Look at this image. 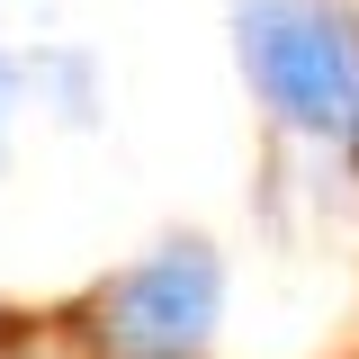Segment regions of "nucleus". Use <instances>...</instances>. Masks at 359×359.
<instances>
[{
	"mask_svg": "<svg viewBox=\"0 0 359 359\" xmlns=\"http://www.w3.org/2000/svg\"><path fill=\"white\" fill-rule=\"evenodd\" d=\"M233 72L278 144L341 153L359 126V9L351 0H233Z\"/></svg>",
	"mask_w": 359,
	"mask_h": 359,
	"instance_id": "nucleus-1",
	"label": "nucleus"
},
{
	"mask_svg": "<svg viewBox=\"0 0 359 359\" xmlns=\"http://www.w3.org/2000/svg\"><path fill=\"white\" fill-rule=\"evenodd\" d=\"M27 108H36L27 54H0V171H9V144H18V126H27Z\"/></svg>",
	"mask_w": 359,
	"mask_h": 359,
	"instance_id": "nucleus-4",
	"label": "nucleus"
},
{
	"mask_svg": "<svg viewBox=\"0 0 359 359\" xmlns=\"http://www.w3.org/2000/svg\"><path fill=\"white\" fill-rule=\"evenodd\" d=\"M0 9H9V0H0Z\"/></svg>",
	"mask_w": 359,
	"mask_h": 359,
	"instance_id": "nucleus-6",
	"label": "nucleus"
},
{
	"mask_svg": "<svg viewBox=\"0 0 359 359\" xmlns=\"http://www.w3.org/2000/svg\"><path fill=\"white\" fill-rule=\"evenodd\" d=\"M81 359H216L224 332V252L207 233H162L144 261L108 269L63 314Z\"/></svg>",
	"mask_w": 359,
	"mask_h": 359,
	"instance_id": "nucleus-2",
	"label": "nucleus"
},
{
	"mask_svg": "<svg viewBox=\"0 0 359 359\" xmlns=\"http://www.w3.org/2000/svg\"><path fill=\"white\" fill-rule=\"evenodd\" d=\"M341 162H351V180H359V126H351V144H341Z\"/></svg>",
	"mask_w": 359,
	"mask_h": 359,
	"instance_id": "nucleus-5",
	"label": "nucleus"
},
{
	"mask_svg": "<svg viewBox=\"0 0 359 359\" xmlns=\"http://www.w3.org/2000/svg\"><path fill=\"white\" fill-rule=\"evenodd\" d=\"M27 90H36V108H45L63 135H90L99 117H108V72H99V54L72 45V36L27 45Z\"/></svg>",
	"mask_w": 359,
	"mask_h": 359,
	"instance_id": "nucleus-3",
	"label": "nucleus"
}]
</instances>
